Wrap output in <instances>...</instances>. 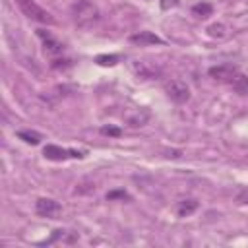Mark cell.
<instances>
[{"mask_svg": "<svg viewBox=\"0 0 248 248\" xmlns=\"http://www.w3.org/2000/svg\"><path fill=\"white\" fill-rule=\"evenodd\" d=\"M72 14H74V19H76L78 27H83V29L91 27L99 19V10L89 0H78L72 8Z\"/></svg>", "mask_w": 248, "mask_h": 248, "instance_id": "cell-1", "label": "cell"}, {"mask_svg": "<svg viewBox=\"0 0 248 248\" xmlns=\"http://www.w3.org/2000/svg\"><path fill=\"white\" fill-rule=\"evenodd\" d=\"M16 2H17L19 10L23 12V16H27L29 19L39 21V23H46V25L54 23V17L50 16V12H46L43 6H39L37 0H16Z\"/></svg>", "mask_w": 248, "mask_h": 248, "instance_id": "cell-2", "label": "cell"}, {"mask_svg": "<svg viewBox=\"0 0 248 248\" xmlns=\"http://www.w3.org/2000/svg\"><path fill=\"white\" fill-rule=\"evenodd\" d=\"M165 91H167V97H169L170 101L178 103V105H182V103H186V101L190 99V89H188V85H186L184 81H180V79H170V81H167V83H165Z\"/></svg>", "mask_w": 248, "mask_h": 248, "instance_id": "cell-3", "label": "cell"}, {"mask_svg": "<svg viewBox=\"0 0 248 248\" xmlns=\"http://www.w3.org/2000/svg\"><path fill=\"white\" fill-rule=\"evenodd\" d=\"M35 211L41 217H48V219H56L62 213V205L52 200V198H39L35 202Z\"/></svg>", "mask_w": 248, "mask_h": 248, "instance_id": "cell-4", "label": "cell"}, {"mask_svg": "<svg viewBox=\"0 0 248 248\" xmlns=\"http://www.w3.org/2000/svg\"><path fill=\"white\" fill-rule=\"evenodd\" d=\"M43 155H45L46 159H50V161H66V159H70V157H76V159H81V157H83V153H81V151L62 149L60 145H54V143L45 145Z\"/></svg>", "mask_w": 248, "mask_h": 248, "instance_id": "cell-5", "label": "cell"}, {"mask_svg": "<svg viewBox=\"0 0 248 248\" xmlns=\"http://www.w3.org/2000/svg\"><path fill=\"white\" fill-rule=\"evenodd\" d=\"M236 74H238V68L234 64H217V66H211L209 68V76L213 79L225 81V83H231Z\"/></svg>", "mask_w": 248, "mask_h": 248, "instance_id": "cell-6", "label": "cell"}, {"mask_svg": "<svg viewBox=\"0 0 248 248\" xmlns=\"http://www.w3.org/2000/svg\"><path fill=\"white\" fill-rule=\"evenodd\" d=\"M37 35H39V39L43 41V50L48 54V56H56V54H60L62 52V43L56 39V37H52L48 31H45V29H37Z\"/></svg>", "mask_w": 248, "mask_h": 248, "instance_id": "cell-7", "label": "cell"}, {"mask_svg": "<svg viewBox=\"0 0 248 248\" xmlns=\"http://www.w3.org/2000/svg\"><path fill=\"white\" fill-rule=\"evenodd\" d=\"M130 43L140 45V46H147V45H161V43H163V39H161V37H157V35H155V33H151V31H140V33L130 35Z\"/></svg>", "mask_w": 248, "mask_h": 248, "instance_id": "cell-8", "label": "cell"}, {"mask_svg": "<svg viewBox=\"0 0 248 248\" xmlns=\"http://www.w3.org/2000/svg\"><path fill=\"white\" fill-rule=\"evenodd\" d=\"M134 72L138 78H143V79H153L161 74V68H157L155 64H149V62H136L134 64Z\"/></svg>", "mask_w": 248, "mask_h": 248, "instance_id": "cell-9", "label": "cell"}, {"mask_svg": "<svg viewBox=\"0 0 248 248\" xmlns=\"http://www.w3.org/2000/svg\"><path fill=\"white\" fill-rule=\"evenodd\" d=\"M147 120H149V110H147V108H134L132 112L126 114V122H128L132 128L145 126Z\"/></svg>", "mask_w": 248, "mask_h": 248, "instance_id": "cell-10", "label": "cell"}, {"mask_svg": "<svg viewBox=\"0 0 248 248\" xmlns=\"http://www.w3.org/2000/svg\"><path fill=\"white\" fill-rule=\"evenodd\" d=\"M198 200H194V198H186V200H180L178 203H176V215L178 217H188V215H192L196 209H198Z\"/></svg>", "mask_w": 248, "mask_h": 248, "instance_id": "cell-11", "label": "cell"}, {"mask_svg": "<svg viewBox=\"0 0 248 248\" xmlns=\"http://www.w3.org/2000/svg\"><path fill=\"white\" fill-rule=\"evenodd\" d=\"M229 85L232 87L234 93H238V95H248V76H244V74H236L234 79H232Z\"/></svg>", "mask_w": 248, "mask_h": 248, "instance_id": "cell-12", "label": "cell"}, {"mask_svg": "<svg viewBox=\"0 0 248 248\" xmlns=\"http://www.w3.org/2000/svg\"><path fill=\"white\" fill-rule=\"evenodd\" d=\"M17 138L23 140L25 143H31V145H37L41 141V134L39 132H33V130H19L17 132Z\"/></svg>", "mask_w": 248, "mask_h": 248, "instance_id": "cell-13", "label": "cell"}, {"mask_svg": "<svg viewBox=\"0 0 248 248\" xmlns=\"http://www.w3.org/2000/svg\"><path fill=\"white\" fill-rule=\"evenodd\" d=\"M192 12H194L198 17H207V16H211L213 6H211L209 2H198V4H194Z\"/></svg>", "mask_w": 248, "mask_h": 248, "instance_id": "cell-14", "label": "cell"}, {"mask_svg": "<svg viewBox=\"0 0 248 248\" xmlns=\"http://www.w3.org/2000/svg\"><path fill=\"white\" fill-rule=\"evenodd\" d=\"M95 62L101 64V66H114L118 62V56L116 54H99L95 58Z\"/></svg>", "mask_w": 248, "mask_h": 248, "instance_id": "cell-15", "label": "cell"}, {"mask_svg": "<svg viewBox=\"0 0 248 248\" xmlns=\"http://www.w3.org/2000/svg\"><path fill=\"white\" fill-rule=\"evenodd\" d=\"M207 33H209L211 37H225V25H221V23H213V25L207 27Z\"/></svg>", "mask_w": 248, "mask_h": 248, "instance_id": "cell-16", "label": "cell"}, {"mask_svg": "<svg viewBox=\"0 0 248 248\" xmlns=\"http://www.w3.org/2000/svg\"><path fill=\"white\" fill-rule=\"evenodd\" d=\"M101 134L103 136H114V138H118L122 134V130L116 128V126H101Z\"/></svg>", "mask_w": 248, "mask_h": 248, "instance_id": "cell-17", "label": "cell"}, {"mask_svg": "<svg viewBox=\"0 0 248 248\" xmlns=\"http://www.w3.org/2000/svg\"><path fill=\"white\" fill-rule=\"evenodd\" d=\"M116 198H120V200H128L130 196H128L126 190H110V192L107 194V200H116Z\"/></svg>", "mask_w": 248, "mask_h": 248, "instance_id": "cell-18", "label": "cell"}, {"mask_svg": "<svg viewBox=\"0 0 248 248\" xmlns=\"http://www.w3.org/2000/svg\"><path fill=\"white\" fill-rule=\"evenodd\" d=\"M236 202L242 203V205H248V188H242V190L236 194Z\"/></svg>", "mask_w": 248, "mask_h": 248, "instance_id": "cell-19", "label": "cell"}, {"mask_svg": "<svg viewBox=\"0 0 248 248\" xmlns=\"http://www.w3.org/2000/svg\"><path fill=\"white\" fill-rule=\"evenodd\" d=\"M178 2H180V0H161V8H163V10H170V8L178 6Z\"/></svg>", "mask_w": 248, "mask_h": 248, "instance_id": "cell-20", "label": "cell"}]
</instances>
